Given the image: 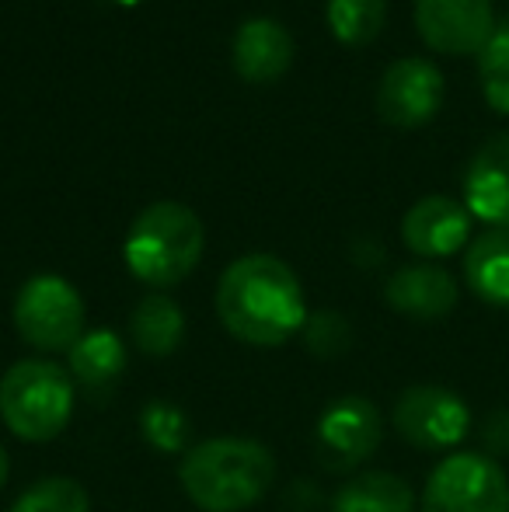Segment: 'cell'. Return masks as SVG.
Here are the masks:
<instances>
[{"label": "cell", "instance_id": "cell-24", "mask_svg": "<svg viewBox=\"0 0 509 512\" xmlns=\"http://www.w3.org/2000/svg\"><path fill=\"white\" fill-rule=\"evenodd\" d=\"M7 474H11V460H7V450L0 446V488L7 485Z\"/></svg>", "mask_w": 509, "mask_h": 512}, {"label": "cell", "instance_id": "cell-7", "mask_svg": "<svg viewBox=\"0 0 509 512\" xmlns=\"http://www.w3.org/2000/svg\"><path fill=\"white\" fill-rule=\"evenodd\" d=\"M391 422L405 443L419 450H454L471 429V411L461 394L436 384H419L398 394Z\"/></svg>", "mask_w": 509, "mask_h": 512}, {"label": "cell", "instance_id": "cell-21", "mask_svg": "<svg viewBox=\"0 0 509 512\" xmlns=\"http://www.w3.org/2000/svg\"><path fill=\"white\" fill-rule=\"evenodd\" d=\"M11 512H91V499L74 478H39L14 499Z\"/></svg>", "mask_w": 509, "mask_h": 512}, {"label": "cell", "instance_id": "cell-2", "mask_svg": "<svg viewBox=\"0 0 509 512\" xmlns=\"http://www.w3.org/2000/svg\"><path fill=\"white\" fill-rule=\"evenodd\" d=\"M178 481L196 509L245 512L258 506L276 485V457L258 439H203L182 453Z\"/></svg>", "mask_w": 509, "mask_h": 512}, {"label": "cell", "instance_id": "cell-13", "mask_svg": "<svg viewBox=\"0 0 509 512\" xmlns=\"http://www.w3.org/2000/svg\"><path fill=\"white\" fill-rule=\"evenodd\" d=\"M384 300L391 310L415 321H440L457 307V283L440 265H405L387 279Z\"/></svg>", "mask_w": 509, "mask_h": 512}, {"label": "cell", "instance_id": "cell-17", "mask_svg": "<svg viewBox=\"0 0 509 512\" xmlns=\"http://www.w3.org/2000/svg\"><path fill=\"white\" fill-rule=\"evenodd\" d=\"M129 335L136 349L147 356H171L185 338V314L168 293H147L133 307L129 317Z\"/></svg>", "mask_w": 509, "mask_h": 512}, {"label": "cell", "instance_id": "cell-19", "mask_svg": "<svg viewBox=\"0 0 509 512\" xmlns=\"http://www.w3.org/2000/svg\"><path fill=\"white\" fill-rule=\"evenodd\" d=\"M328 28L342 46H367L381 35L387 0H328Z\"/></svg>", "mask_w": 509, "mask_h": 512}, {"label": "cell", "instance_id": "cell-12", "mask_svg": "<svg viewBox=\"0 0 509 512\" xmlns=\"http://www.w3.org/2000/svg\"><path fill=\"white\" fill-rule=\"evenodd\" d=\"M464 203L468 213L509 230V133L492 136L464 171Z\"/></svg>", "mask_w": 509, "mask_h": 512}, {"label": "cell", "instance_id": "cell-1", "mask_svg": "<svg viewBox=\"0 0 509 512\" xmlns=\"http://www.w3.org/2000/svg\"><path fill=\"white\" fill-rule=\"evenodd\" d=\"M220 324L238 342L272 349L307 324V300L297 272L276 255H241L217 283Z\"/></svg>", "mask_w": 509, "mask_h": 512}, {"label": "cell", "instance_id": "cell-22", "mask_svg": "<svg viewBox=\"0 0 509 512\" xmlns=\"http://www.w3.org/2000/svg\"><path fill=\"white\" fill-rule=\"evenodd\" d=\"M478 74H482L485 102L509 115V18L496 21V32L478 53Z\"/></svg>", "mask_w": 509, "mask_h": 512}, {"label": "cell", "instance_id": "cell-11", "mask_svg": "<svg viewBox=\"0 0 509 512\" xmlns=\"http://www.w3.org/2000/svg\"><path fill=\"white\" fill-rule=\"evenodd\" d=\"M471 237V213L450 196H426L419 199L401 220V241L408 251L422 258H447L468 244Z\"/></svg>", "mask_w": 509, "mask_h": 512}, {"label": "cell", "instance_id": "cell-8", "mask_svg": "<svg viewBox=\"0 0 509 512\" xmlns=\"http://www.w3.org/2000/svg\"><path fill=\"white\" fill-rule=\"evenodd\" d=\"M384 439V418L374 401L360 394L332 401L318 418V457L332 471H353L377 453Z\"/></svg>", "mask_w": 509, "mask_h": 512}, {"label": "cell", "instance_id": "cell-23", "mask_svg": "<svg viewBox=\"0 0 509 512\" xmlns=\"http://www.w3.org/2000/svg\"><path fill=\"white\" fill-rule=\"evenodd\" d=\"M304 342L314 356L335 359L353 345V328L339 310H318V314L307 317L304 324Z\"/></svg>", "mask_w": 509, "mask_h": 512}, {"label": "cell", "instance_id": "cell-18", "mask_svg": "<svg viewBox=\"0 0 509 512\" xmlns=\"http://www.w3.org/2000/svg\"><path fill=\"white\" fill-rule=\"evenodd\" d=\"M332 512H415V495L398 474L367 471L335 492Z\"/></svg>", "mask_w": 509, "mask_h": 512}, {"label": "cell", "instance_id": "cell-25", "mask_svg": "<svg viewBox=\"0 0 509 512\" xmlns=\"http://www.w3.org/2000/svg\"><path fill=\"white\" fill-rule=\"evenodd\" d=\"M116 4H123V7H133V4H143V0H116Z\"/></svg>", "mask_w": 509, "mask_h": 512}, {"label": "cell", "instance_id": "cell-3", "mask_svg": "<svg viewBox=\"0 0 509 512\" xmlns=\"http://www.w3.org/2000/svg\"><path fill=\"white\" fill-rule=\"evenodd\" d=\"M206 230L196 209L182 203H154L133 220L126 234V269L143 286L168 290L178 286L203 258Z\"/></svg>", "mask_w": 509, "mask_h": 512}, {"label": "cell", "instance_id": "cell-15", "mask_svg": "<svg viewBox=\"0 0 509 512\" xmlns=\"http://www.w3.org/2000/svg\"><path fill=\"white\" fill-rule=\"evenodd\" d=\"M67 363L74 384H81L91 398H105L126 373V345L109 328L84 331L81 342L67 352Z\"/></svg>", "mask_w": 509, "mask_h": 512}, {"label": "cell", "instance_id": "cell-9", "mask_svg": "<svg viewBox=\"0 0 509 512\" xmlns=\"http://www.w3.org/2000/svg\"><path fill=\"white\" fill-rule=\"evenodd\" d=\"M443 105V74L422 56L394 60L377 84V115L387 126H426Z\"/></svg>", "mask_w": 509, "mask_h": 512}, {"label": "cell", "instance_id": "cell-5", "mask_svg": "<svg viewBox=\"0 0 509 512\" xmlns=\"http://www.w3.org/2000/svg\"><path fill=\"white\" fill-rule=\"evenodd\" d=\"M14 328L39 352H70L84 335V300L63 276H32L14 297Z\"/></svg>", "mask_w": 509, "mask_h": 512}, {"label": "cell", "instance_id": "cell-16", "mask_svg": "<svg viewBox=\"0 0 509 512\" xmlns=\"http://www.w3.org/2000/svg\"><path fill=\"white\" fill-rule=\"evenodd\" d=\"M464 279L485 304L509 307V230H485L464 255Z\"/></svg>", "mask_w": 509, "mask_h": 512}, {"label": "cell", "instance_id": "cell-20", "mask_svg": "<svg viewBox=\"0 0 509 512\" xmlns=\"http://www.w3.org/2000/svg\"><path fill=\"white\" fill-rule=\"evenodd\" d=\"M140 432L157 453H185L189 450L192 422L178 405L154 398L140 408Z\"/></svg>", "mask_w": 509, "mask_h": 512}, {"label": "cell", "instance_id": "cell-10", "mask_svg": "<svg viewBox=\"0 0 509 512\" xmlns=\"http://www.w3.org/2000/svg\"><path fill=\"white\" fill-rule=\"evenodd\" d=\"M415 28L436 53H482L496 32L492 0H415Z\"/></svg>", "mask_w": 509, "mask_h": 512}, {"label": "cell", "instance_id": "cell-14", "mask_svg": "<svg viewBox=\"0 0 509 512\" xmlns=\"http://www.w3.org/2000/svg\"><path fill=\"white\" fill-rule=\"evenodd\" d=\"M293 63V35L272 18H252L234 35V70L248 84H276Z\"/></svg>", "mask_w": 509, "mask_h": 512}, {"label": "cell", "instance_id": "cell-6", "mask_svg": "<svg viewBox=\"0 0 509 512\" xmlns=\"http://www.w3.org/2000/svg\"><path fill=\"white\" fill-rule=\"evenodd\" d=\"M419 512H509L506 471L485 453H450L429 474Z\"/></svg>", "mask_w": 509, "mask_h": 512}, {"label": "cell", "instance_id": "cell-4", "mask_svg": "<svg viewBox=\"0 0 509 512\" xmlns=\"http://www.w3.org/2000/svg\"><path fill=\"white\" fill-rule=\"evenodd\" d=\"M77 384L53 359H18L0 377V418L25 443H49L70 425Z\"/></svg>", "mask_w": 509, "mask_h": 512}]
</instances>
